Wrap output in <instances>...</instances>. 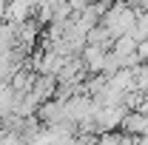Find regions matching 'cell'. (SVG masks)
Here are the masks:
<instances>
[{
  "instance_id": "obj_1",
  "label": "cell",
  "mask_w": 148,
  "mask_h": 145,
  "mask_svg": "<svg viewBox=\"0 0 148 145\" xmlns=\"http://www.w3.org/2000/svg\"><path fill=\"white\" fill-rule=\"evenodd\" d=\"M134 12H131L128 6H123V3H117L114 9H111L108 14H106V31H108L111 37H123V34H131L134 31Z\"/></svg>"
},
{
  "instance_id": "obj_2",
  "label": "cell",
  "mask_w": 148,
  "mask_h": 145,
  "mask_svg": "<svg viewBox=\"0 0 148 145\" xmlns=\"http://www.w3.org/2000/svg\"><path fill=\"white\" fill-rule=\"evenodd\" d=\"M86 60H88V68L100 71V68H103V60H106V51H103L100 46H88V49H86Z\"/></svg>"
}]
</instances>
